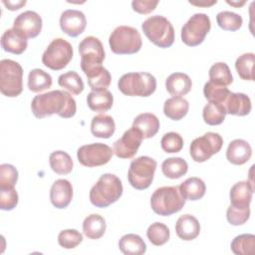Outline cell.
Returning a JSON list of instances; mask_svg holds the SVG:
<instances>
[{
  "label": "cell",
  "instance_id": "20",
  "mask_svg": "<svg viewBox=\"0 0 255 255\" xmlns=\"http://www.w3.org/2000/svg\"><path fill=\"white\" fill-rule=\"evenodd\" d=\"M1 46L4 51L21 55L28 46L27 38L15 28L6 30L1 36Z\"/></svg>",
  "mask_w": 255,
  "mask_h": 255
},
{
  "label": "cell",
  "instance_id": "30",
  "mask_svg": "<svg viewBox=\"0 0 255 255\" xmlns=\"http://www.w3.org/2000/svg\"><path fill=\"white\" fill-rule=\"evenodd\" d=\"M119 248L125 255H141L146 251L142 238L133 233L124 235L119 241Z\"/></svg>",
  "mask_w": 255,
  "mask_h": 255
},
{
  "label": "cell",
  "instance_id": "6",
  "mask_svg": "<svg viewBox=\"0 0 255 255\" xmlns=\"http://www.w3.org/2000/svg\"><path fill=\"white\" fill-rule=\"evenodd\" d=\"M109 45L115 54L131 55L137 53L141 46L142 40L139 32L131 27L122 25L117 27L109 37Z\"/></svg>",
  "mask_w": 255,
  "mask_h": 255
},
{
  "label": "cell",
  "instance_id": "16",
  "mask_svg": "<svg viewBox=\"0 0 255 255\" xmlns=\"http://www.w3.org/2000/svg\"><path fill=\"white\" fill-rule=\"evenodd\" d=\"M87 26L85 14L80 10L67 9L60 17V27L64 33L70 37H78L81 35Z\"/></svg>",
  "mask_w": 255,
  "mask_h": 255
},
{
  "label": "cell",
  "instance_id": "22",
  "mask_svg": "<svg viewBox=\"0 0 255 255\" xmlns=\"http://www.w3.org/2000/svg\"><path fill=\"white\" fill-rule=\"evenodd\" d=\"M165 88L171 96L181 97L190 92L192 81L184 73H172L165 80Z\"/></svg>",
  "mask_w": 255,
  "mask_h": 255
},
{
  "label": "cell",
  "instance_id": "36",
  "mask_svg": "<svg viewBox=\"0 0 255 255\" xmlns=\"http://www.w3.org/2000/svg\"><path fill=\"white\" fill-rule=\"evenodd\" d=\"M209 81L222 85V86H229L233 82V77L228 65L224 62H217L213 64L209 69Z\"/></svg>",
  "mask_w": 255,
  "mask_h": 255
},
{
  "label": "cell",
  "instance_id": "34",
  "mask_svg": "<svg viewBox=\"0 0 255 255\" xmlns=\"http://www.w3.org/2000/svg\"><path fill=\"white\" fill-rule=\"evenodd\" d=\"M231 251L236 255H252L255 252V235L240 234L236 236L230 245Z\"/></svg>",
  "mask_w": 255,
  "mask_h": 255
},
{
  "label": "cell",
  "instance_id": "12",
  "mask_svg": "<svg viewBox=\"0 0 255 255\" xmlns=\"http://www.w3.org/2000/svg\"><path fill=\"white\" fill-rule=\"evenodd\" d=\"M223 145V138L217 132L208 131L194 138L189 146L191 158L196 162H204L217 153Z\"/></svg>",
  "mask_w": 255,
  "mask_h": 255
},
{
  "label": "cell",
  "instance_id": "25",
  "mask_svg": "<svg viewBox=\"0 0 255 255\" xmlns=\"http://www.w3.org/2000/svg\"><path fill=\"white\" fill-rule=\"evenodd\" d=\"M88 107L98 113H105L112 109L114 104V97L108 90L92 91L87 96Z\"/></svg>",
  "mask_w": 255,
  "mask_h": 255
},
{
  "label": "cell",
  "instance_id": "10",
  "mask_svg": "<svg viewBox=\"0 0 255 255\" xmlns=\"http://www.w3.org/2000/svg\"><path fill=\"white\" fill-rule=\"evenodd\" d=\"M81 69L85 75L102 67L105 60V50L102 42L94 36L84 38L79 44Z\"/></svg>",
  "mask_w": 255,
  "mask_h": 255
},
{
  "label": "cell",
  "instance_id": "2",
  "mask_svg": "<svg viewBox=\"0 0 255 255\" xmlns=\"http://www.w3.org/2000/svg\"><path fill=\"white\" fill-rule=\"evenodd\" d=\"M123 183L113 173H104L90 190V201L99 208H105L115 203L123 194Z\"/></svg>",
  "mask_w": 255,
  "mask_h": 255
},
{
  "label": "cell",
  "instance_id": "23",
  "mask_svg": "<svg viewBox=\"0 0 255 255\" xmlns=\"http://www.w3.org/2000/svg\"><path fill=\"white\" fill-rule=\"evenodd\" d=\"M132 127L141 133L143 138H150L157 133L160 123L155 115L151 113H142L135 117Z\"/></svg>",
  "mask_w": 255,
  "mask_h": 255
},
{
  "label": "cell",
  "instance_id": "9",
  "mask_svg": "<svg viewBox=\"0 0 255 255\" xmlns=\"http://www.w3.org/2000/svg\"><path fill=\"white\" fill-rule=\"evenodd\" d=\"M74 55L72 45L63 38L54 39L42 55V63L53 71L67 67Z\"/></svg>",
  "mask_w": 255,
  "mask_h": 255
},
{
  "label": "cell",
  "instance_id": "7",
  "mask_svg": "<svg viewBox=\"0 0 255 255\" xmlns=\"http://www.w3.org/2000/svg\"><path fill=\"white\" fill-rule=\"evenodd\" d=\"M0 91L9 98L18 97L23 91V69L10 59L0 61Z\"/></svg>",
  "mask_w": 255,
  "mask_h": 255
},
{
  "label": "cell",
  "instance_id": "39",
  "mask_svg": "<svg viewBox=\"0 0 255 255\" xmlns=\"http://www.w3.org/2000/svg\"><path fill=\"white\" fill-rule=\"evenodd\" d=\"M146 236L151 244L154 246H161L169 240L170 231L165 224L161 222H154L148 226Z\"/></svg>",
  "mask_w": 255,
  "mask_h": 255
},
{
  "label": "cell",
  "instance_id": "4",
  "mask_svg": "<svg viewBox=\"0 0 255 255\" xmlns=\"http://www.w3.org/2000/svg\"><path fill=\"white\" fill-rule=\"evenodd\" d=\"M118 88L126 96L149 97L156 90V80L145 72L127 73L120 78Z\"/></svg>",
  "mask_w": 255,
  "mask_h": 255
},
{
  "label": "cell",
  "instance_id": "5",
  "mask_svg": "<svg viewBox=\"0 0 255 255\" xmlns=\"http://www.w3.org/2000/svg\"><path fill=\"white\" fill-rule=\"evenodd\" d=\"M147 39L159 48H169L174 42V29L167 18L161 15L148 17L141 24Z\"/></svg>",
  "mask_w": 255,
  "mask_h": 255
},
{
  "label": "cell",
  "instance_id": "51",
  "mask_svg": "<svg viewBox=\"0 0 255 255\" xmlns=\"http://www.w3.org/2000/svg\"><path fill=\"white\" fill-rule=\"evenodd\" d=\"M226 2H227L228 4H230V5L234 6V7H236V8H239L240 6H242V5L245 4V1H241V2H233V1L229 2V1H226Z\"/></svg>",
  "mask_w": 255,
  "mask_h": 255
},
{
  "label": "cell",
  "instance_id": "46",
  "mask_svg": "<svg viewBox=\"0 0 255 255\" xmlns=\"http://www.w3.org/2000/svg\"><path fill=\"white\" fill-rule=\"evenodd\" d=\"M250 217V207H236L230 204L226 210L227 221L234 226L244 224Z\"/></svg>",
  "mask_w": 255,
  "mask_h": 255
},
{
  "label": "cell",
  "instance_id": "13",
  "mask_svg": "<svg viewBox=\"0 0 255 255\" xmlns=\"http://www.w3.org/2000/svg\"><path fill=\"white\" fill-rule=\"evenodd\" d=\"M114 154L112 147L102 142H94L82 145L78 148L79 162L87 167H96L107 164Z\"/></svg>",
  "mask_w": 255,
  "mask_h": 255
},
{
  "label": "cell",
  "instance_id": "37",
  "mask_svg": "<svg viewBox=\"0 0 255 255\" xmlns=\"http://www.w3.org/2000/svg\"><path fill=\"white\" fill-rule=\"evenodd\" d=\"M86 76L88 78V84L93 91L107 90V88H109L111 85L112 76L110 72L103 66L88 73Z\"/></svg>",
  "mask_w": 255,
  "mask_h": 255
},
{
  "label": "cell",
  "instance_id": "48",
  "mask_svg": "<svg viewBox=\"0 0 255 255\" xmlns=\"http://www.w3.org/2000/svg\"><path fill=\"white\" fill-rule=\"evenodd\" d=\"M158 1H149V0H133L131 2L132 10L139 14H148L152 12L157 6Z\"/></svg>",
  "mask_w": 255,
  "mask_h": 255
},
{
  "label": "cell",
  "instance_id": "33",
  "mask_svg": "<svg viewBox=\"0 0 255 255\" xmlns=\"http://www.w3.org/2000/svg\"><path fill=\"white\" fill-rule=\"evenodd\" d=\"M52 77L42 69H33L28 75V88L33 93L43 92L52 86Z\"/></svg>",
  "mask_w": 255,
  "mask_h": 255
},
{
  "label": "cell",
  "instance_id": "24",
  "mask_svg": "<svg viewBox=\"0 0 255 255\" xmlns=\"http://www.w3.org/2000/svg\"><path fill=\"white\" fill-rule=\"evenodd\" d=\"M254 187L248 181H238L235 183L229 192L231 205L236 207H249L252 200Z\"/></svg>",
  "mask_w": 255,
  "mask_h": 255
},
{
  "label": "cell",
  "instance_id": "3",
  "mask_svg": "<svg viewBox=\"0 0 255 255\" xmlns=\"http://www.w3.org/2000/svg\"><path fill=\"white\" fill-rule=\"evenodd\" d=\"M185 201L179 186H161L151 194L150 206L154 213L161 216H169L180 211Z\"/></svg>",
  "mask_w": 255,
  "mask_h": 255
},
{
  "label": "cell",
  "instance_id": "1",
  "mask_svg": "<svg viewBox=\"0 0 255 255\" xmlns=\"http://www.w3.org/2000/svg\"><path fill=\"white\" fill-rule=\"evenodd\" d=\"M31 110L38 119H44L54 114L64 119H70L76 115L77 105L70 93L55 90L35 96L31 103Z\"/></svg>",
  "mask_w": 255,
  "mask_h": 255
},
{
  "label": "cell",
  "instance_id": "38",
  "mask_svg": "<svg viewBox=\"0 0 255 255\" xmlns=\"http://www.w3.org/2000/svg\"><path fill=\"white\" fill-rule=\"evenodd\" d=\"M254 63L255 55L253 53H244L236 59L235 69L242 80L254 81Z\"/></svg>",
  "mask_w": 255,
  "mask_h": 255
},
{
  "label": "cell",
  "instance_id": "14",
  "mask_svg": "<svg viewBox=\"0 0 255 255\" xmlns=\"http://www.w3.org/2000/svg\"><path fill=\"white\" fill-rule=\"evenodd\" d=\"M142 139L141 133L131 127L114 142L113 151L120 158H131L137 152Z\"/></svg>",
  "mask_w": 255,
  "mask_h": 255
},
{
  "label": "cell",
  "instance_id": "11",
  "mask_svg": "<svg viewBox=\"0 0 255 255\" xmlns=\"http://www.w3.org/2000/svg\"><path fill=\"white\" fill-rule=\"evenodd\" d=\"M211 29L210 18L205 13L193 14L181 28V40L189 46L200 45Z\"/></svg>",
  "mask_w": 255,
  "mask_h": 255
},
{
  "label": "cell",
  "instance_id": "35",
  "mask_svg": "<svg viewBox=\"0 0 255 255\" xmlns=\"http://www.w3.org/2000/svg\"><path fill=\"white\" fill-rule=\"evenodd\" d=\"M58 84L73 95H80L85 89L82 78L75 71H69L60 75L58 78Z\"/></svg>",
  "mask_w": 255,
  "mask_h": 255
},
{
  "label": "cell",
  "instance_id": "47",
  "mask_svg": "<svg viewBox=\"0 0 255 255\" xmlns=\"http://www.w3.org/2000/svg\"><path fill=\"white\" fill-rule=\"evenodd\" d=\"M19 196L15 187L0 188V208L2 210H12L18 204Z\"/></svg>",
  "mask_w": 255,
  "mask_h": 255
},
{
  "label": "cell",
  "instance_id": "8",
  "mask_svg": "<svg viewBox=\"0 0 255 255\" xmlns=\"http://www.w3.org/2000/svg\"><path fill=\"white\" fill-rule=\"evenodd\" d=\"M156 165V160L149 156L141 155L133 159L128 171L129 184L137 190L148 188L153 180Z\"/></svg>",
  "mask_w": 255,
  "mask_h": 255
},
{
  "label": "cell",
  "instance_id": "45",
  "mask_svg": "<svg viewBox=\"0 0 255 255\" xmlns=\"http://www.w3.org/2000/svg\"><path fill=\"white\" fill-rule=\"evenodd\" d=\"M18 181L17 168L9 163H3L0 165V188L15 187Z\"/></svg>",
  "mask_w": 255,
  "mask_h": 255
},
{
  "label": "cell",
  "instance_id": "19",
  "mask_svg": "<svg viewBox=\"0 0 255 255\" xmlns=\"http://www.w3.org/2000/svg\"><path fill=\"white\" fill-rule=\"evenodd\" d=\"M252 155V148L248 141L242 138H236L230 141L226 149L227 160L235 165L246 163Z\"/></svg>",
  "mask_w": 255,
  "mask_h": 255
},
{
  "label": "cell",
  "instance_id": "49",
  "mask_svg": "<svg viewBox=\"0 0 255 255\" xmlns=\"http://www.w3.org/2000/svg\"><path fill=\"white\" fill-rule=\"evenodd\" d=\"M3 4L7 7V9L11 10V11H15V10H19L22 6H25L26 4V1H5L3 0L2 1Z\"/></svg>",
  "mask_w": 255,
  "mask_h": 255
},
{
  "label": "cell",
  "instance_id": "44",
  "mask_svg": "<svg viewBox=\"0 0 255 255\" xmlns=\"http://www.w3.org/2000/svg\"><path fill=\"white\" fill-rule=\"evenodd\" d=\"M83 241V235L76 229L62 230L58 235V243L65 249H73Z\"/></svg>",
  "mask_w": 255,
  "mask_h": 255
},
{
  "label": "cell",
  "instance_id": "32",
  "mask_svg": "<svg viewBox=\"0 0 255 255\" xmlns=\"http://www.w3.org/2000/svg\"><path fill=\"white\" fill-rule=\"evenodd\" d=\"M188 170L187 162L181 157H168L161 163V171L164 176L177 179L186 174Z\"/></svg>",
  "mask_w": 255,
  "mask_h": 255
},
{
  "label": "cell",
  "instance_id": "21",
  "mask_svg": "<svg viewBox=\"0 0 255 255\" xmlns=\"http://www.w3.org/2000/svg\"><path fill=\"white\" fill-rule=\"evenodd\" d=\"M176 235L184 240L191 241L200 233V224L196 217L191 214H183L178 217L175 223Z\"/></svg>",
  "mask_w": 255,
  "mask_h": 255
},
{
  "label": "cell",
  "instance_id": "28",
  "mask_svg": "<svg viewBox=\"0 0 255 255\" xmlns=\"http://www.w3.org/2000/svg\"><path fill=\"white\" fill-rule=\"evenodd\" d=\"M189 104L181 97H172L163 104V114L172 121H179L188 113Z\"/></svg>",
  "mask_w": 255,
  "mask_h": 255
},
{
  "label": "cell",
  "instance_id": "40",
  "mask_svg": "<svg viewBox=\"0 0 255 255\" xmlns=\"http://www.w3.org/2000/svg\"><path fill=\"white\" fill-rule=\"evenodd\" d=\"M225 110L220 104L208 102V104L203 108L202 118L205 124L209 126H218L222 124L225 120Z\"/></svg>",
  "mask_w": 255,
  "mask_h": 255
},
{
  "label": "cell",
  "instance_id": "18",
  "mask_svg": "<svg viewBox=\"0 0 255 255\" xmlns=\"http://www.w3.org/2000/svg\"><path fill=\"white\" fill-rule=\"evenodd\" d=\"M222 106L226 115L228 114L239 117L247 116L252 109L250 98L243 93L230 92Z\"/></svg>",
  "mask_w": 255,
  "mask_h": 255
},
{
  "label": "cell",
  "instance_id": "29",
  "mask_svg": "<svg viewBox=\"0 0 255 255\" xmlns=\"http://www.w3.org/2000/svg\"><path fill=\"white\" fill-rule=\"evenodd\" d=\"M106 229V220L99 214H90L83 222V232L89 239H100L104 236Z\"/></svg>",
  "mask_w": 255,
  "mask_h": 255
},
{
  "label": "cell",
  "instance_id": "50",
  "mask_svg": "<svg viewBox=\"0 0 255 255\" xmlns=\"http://www.w3.org/2000/svg\"><path fill=\"white\" fill-rule=\"evenodd\" d=\"M216 0H213V1H199V2H193V1H189V3L191 5H194V6H204V7H208V6H211L213 4H216Z\"/></svg>",
  "mask_w": 255,
  "mask_h": 255
},
{
  "label": "cell",
  "instance_id": "41",
  "mask_svg": "<svg viewBox=\"0 0 255 255\" xmlns=\"http://www.w3.org/2000/svg\"><path fill=\"white\" fill-rule=\"evenodd\" d=\"M229 93L230 91L225 86L215 84L211 81L206 82L203 87V94L205 99L208 100V102L220 104L221 106L226 100Z\"/></svg>",
  "mask_w": 255,
  "mask_h": 255
},
{
  "label": "cell",
  "instance_id": "27",
  "mask_svg": "<svg viewBox=\"0 0 255 255\" xmlns=\"http://www.w3.org/2000/svg\"><path fill=\"white\" fill-rule=\"evenodd\" d=\"M179 190L185 200H199L201 199L206 191V185L204 181L196 176L188 177L180 185Z\"/></svg>",
  "mask_w": 255,
  "mask_h": 255
},
{
  "label": "cell",
  "instance_id": "17",
  "mask_svg": "<svg viewBox=\"0 0 255 255\" xmlns=\"http://www.w3.org/2000/svg\"><path fill=\"white\" fill-rule=\"evenodd\" d=\"M73 199V186L67 179H57L50 189V200L53 206L58 209L68 207Z\"/></svg>",
  "mask_w": 255,
  "mask_h": 255
},
{
  "label": "cell",
  "instance_id": "43",
  "mask_svg": "<svg viewBox=\"0 0 255 255\" xmlns=\"http://www.w3.org/2000/svg\"><path fill=\"white\" fill-rule=\"evenodd\" d=\"M160 145L163 151L167 153L179 152L183 147V138L178 132L169 131L162 135Z\"/></svg>",
  "mask_w": 255,
  "mask_h": 255
},
{
  "label": "cell",
  "instance_id": "31",
  "mask_svg": "<svg viewBox=\"0 0 255 255\" xmlns=\"http://www.w3.org/2000/svg\"><path fill=\"white\" fill-rule=\"evenodd\" d=\"M49 163L52 170L60 175L70 173L74 165L70 154L63 150L53 151L49 156Z\"/></svg>",
  "mask_w": 255,
  "mask_h": 255
},
{
  "label": "cell",
  "instance_id": "42",
  "mask_svg": "<svg viewBox=\"0 0 255 255\" xmlns=\"http://www.w3.org/2000/svg\"><path fill=\"white\" fill-rule=\"evenodd\" d=\"M216 22L221 29L233 32L241 28L243 19L239 14L235 12L221 11L216 15Z\"/></svg>",
  "mask_w": 255,
  "mask_h": 255
},
{
  "label": "cell",
  "instance_id": "26",
  "mask_svg": "<svg viewBox=\"0 0 255 255\" xmlns=\"http://www.w3.org/2000/svg\"><path fill=\"white\" fill-rule=\"evenodd\" d=\"M116 130L114 119L108 115H97L92 119L91 131L94 136L110 138Z\"/></svg>",
  "mask_w": 255,
  "mask_h": 255
},
{
  "label": "cell",
  "instance_id": "15",
  "mask_svg": "<svg viewBox=\"0 0 255 255\" xmlns=\"http://www.w3.org/2000/svg\"><path fill=\"white\" fill-rule=\"evenodd\" d=\"M42 24V18L37 12L27 10L15 18L13 28L21 32L27 39H31L41 33Z\"/></svg>",
  "mask_w": 255,
  "mask_h": 255
}]
</instances>
